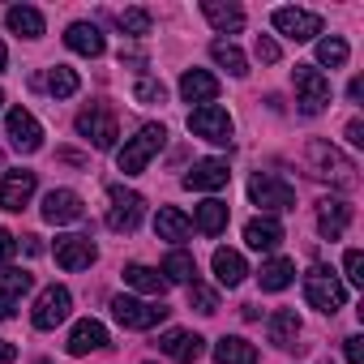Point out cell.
Segmentation results:
<instances>
[{"label": "cell", "instance_id": "1", "mask_svg": "<svg viewBox=\"0 0 364 364\" xmlns=\"http://www.w3.org/2000/svg\"><path fill=\"white\" fill-rule=\"evenodd\" d=\"M163 141H167V129H163V124H141L137 137H129V141L116 150V167H120L124 176H141V171L150 167V159L163 150Z\"/></svg>", "mask_w": 364, "mask_h": 364}, {"label": "cell", "instance_id": "2", "mask_svg": "<svg viewBox=\"0 0 364 364\" xmlns=\"http://www.w3.org/2000/svg\"><path fill=\"white\" fill-rule=\"evenodd\" d=\"M249 198L253 206H262V215H279V210H296V189L274 171H253L249 180Z\"/></svg>", "mask_w": 364, "mask_h": 364}, {"label": "cell", "instance_id": "3", "mask_svg": "<svg viewBox=\"0 0 364 364\" xmlns=\"http://www.w3.org/2000/svg\"><path fill=\"white\" fill-rule=\"evenodd\" d=\"M304 300L317 309V313H326V317H334L343 304H347V287L326 270V266H313L309 274H304Z\"/></svg>", "mask_w": 364, "mask_h": 364}, {"label": "cell", "instance_id": "4", "mask_svg": "<svg viewBox=\"0 0 364 364\" xmlns=\"http://www.w3.org/2000/svg\"><path fill=\"white\" fill-rule=\"evenodd\" d=\"M291 82H296V103L304 116H317L330 107V77L313 65H296L291 69Z\"/></svg>", "mask_w": 364, "mask_h": 364}, {"label": "cell", "instance_id": "5", "mask_svg": "<svg viewBox=\"0 0 364 364\" xmlns=\"http://www.w3.org/2000/svg\"><path fill=\"white\" fill-rule=\"evenodd\" d=\"M77 133L95 146V150H112L116 137H120V124H116V112L107 103H90L77 112Z\"/></svg>", "mask_w": 364, "mask_h": 364}, {"label": "cell", "instance_id": "6", "mask_svg": "<svg viewBox=\"0 0 364 364\" xmlns=\"http://www.w3.org/2000/svg\"><path fill=\"white\" fill-rule=\"evenodd\" d=\"M107 202H112V206H107V228L120 232V236L137 232V223H141V215H146V198L133 193V189L112 185V189H107Z\"/></svg>", "mask_w": 364, "mask_h": 364}, {"label": "cell", "instance_id": "7", "mask_svg": "<svg viewBox=\"0 0 364 364\" xmlns=\"http://www.w3.org/2000/svg\"><path fill=\"white\" fill-rule=\"evenodd\" d=\"M309 163L317 167L321 180H334V185H343V189L355 185V167H351V159L338 154L330 141H309Z\"/></svg>", "mask_w": 364, "mask_h": 364}, {"label": "cell", "instance_id": "8", "mask_svg": "<svg viewBox=\"0 0 364 364\" xmlns=\"http://www.w3.org/2000/svg\"><path fill=\"white\" fill-rule=\"evenodd\" d=\"M189 133L193 137H206L215 146H232V116H228V107H219V103L193 107L189 112Z\"/></svg>", "mask_w": 364, "mask_h": 364}, {"label": "cell", "instance_id": "9", "mask_svg": "<svg viewBox=\"0 0 364 364\" xmlns=\"http://www.w3.org/2000/svg\"><path fill=\"white\" fill-rule=\"evenodd\" d=\"M69 313H73V296H69V287L52 283V287H43V291H39L31 321H35L39 330H56L60 321H69Z\"/></svg>", "mask_w": 364, "mask_h": 364}, {"label": "cell", "instance_id": "10", "mask_svg": "<svg viewBox=\"0 0 364 364\" xmlns=\"http://www.w3.org/2000/svg\"><path fill=\"white\" fill-rule=\"evenodd\" d=\"M112 317H116L124 330H154V326L167 317V309H163V304H146V300H137V296H116V300H112Z\"/></svg>", "mask_w": 364, "mask_h": 364}, {"label": "cell", "instance_id": "11", "mask_svg": "<svg viewBox=\"0 0 364 364\" xmlns=\"http://www.w3.org/2000/svg\"><path fill=\"white\" fill-rule=\"evenodd\" d=\"M5 133H9L14 150H22V154H35V150L43 146V124H39L35 112H26V107H14V112L5 116Z\"/></svg>", "mask_w": 364, "mask_h": 364}, {"label": "cell", "instance_id": "12", "mask_svg": "<svg viewBox=\"0 0 364 364\" xmlns=\"http://www.w3.org/2000/svg\"><path fill=\"white\" fill-rule=\"evenodd\" d=\"M35 189H39V176L35 171H5V176H0V206L22 215L31 206Z\"/></svg>", "mask_w": 364, "mask_h": 364}, {"label": "cell", "instance_id": "13", "mask_svg": "<svg viewBox=\"0 0 364 364\" xmlns=\"http://www.w3.org/2000/svg\"><path fill=\"white\" fill-rule=\"evenodd\" d=\"M274 31L287 35L291 43H309L321 35V18L313 9H274Z\"/></svg>", "mask_w": 364, "mask_h": 364}, {"label": "cell", "instance_id": "14", "mask_svg": "<svg viewBox=\"0 0 364 364\" xmlns=\"http://www.w3.org/2000/svg\"><path fill=\"white\" fill-rule=\"evenodd\" d=\"M52 253H56L60 270H90V262L99 257V249H95L90 236H56Z\"/></svg>", "mask_w": 364, "mask_h": 364}, {"label": "cell", "instance_id": "15", "mask_svg": "<svg viewBox=\"0 0 364 364\" xmlns=\"http://www.w3.org/2000/svg\"><path fill=\"white\" fill-rule=\"evenodd\" d=\"M228 180H232V171H228L223 159H202V163H193L185 171V189L189 193H215V189L228 185Z\"/></svg>", "mask_w": 364, "mask_h": 364}, {"label": "cell", "instance_id": "16", "mask_svg": "<svg viewBox=\"0 0 364 364\" xmlns=\"http://www.w3.org/2000/svg\"><path fill=\"white\" fill-rule=\"evenodd\" d=\"M82 215H86V206H82V198H77L73 189H52V193L43 198V223H52V228L77 223Z\"/></svg>", "mask_w": 364, "mask_h": 364}, {"label": "cell", "instance_id": "17", "mask_svg": "<svg viewBox=\"0 0 364 364\" xmlns=\"http://www.w3.org/2000/svg\"><path fill=\"white\" fill-rule=\"evenodd\" d=\"M159 351H163V355H171V360H180V364H193V360H202L206 338H202V334H193V330H163Z\"/></svg>", "mask_w": 364, "mask_h": 364}, {"label": "cell", "instance_id": "18", "mask_svg": "<svg viewBox=\"0 0 364 364\" xmlns=\"http://www.w3.org/2000/svg\"><path fill=\"white\" fill-rule=\"evenodd\" d=\"M245 245L257 249V253H274V249L283 245V223H279L274 215H257V219H249V223H245Z\"/></svg>", "mask_w": 364, "mask_h": 364}, {"label": "cell", "instance_id": "19", "mask_svg": "<svg viewBox=\"0 0 364 364\" xmlns=\"http://www.w3.org/2000/svg\"><path fill=\"white\" fill-rule=\"evenodd\" d=\"M180 95H185V103H215L219 99V77L206 73V69H185V77H180Z\"/></svg>", "mask_w": 364, "mask_h": 364}, {"label": "cell", "instance_id": "20", "mask_svg": "<svg viewBox=\"0 0 364 364\" xmlns=\"http://www.w3.org/2000/svg\"><path fill=\"white\" fill-rule=\"evenodd\" d=\"M347 228H351V206H347L343 198H326V202L317 206V232H321L326 240H338Z\"/></svg>", "mask_w": 364, "mask_h": 364}, {"label": "cell", "instance_id": "21", "mask_svg": "<svg viewBox=\"0 0 364 364\" xmlns=\"http://www.w3.org/2000/svg\"><path fill=\"white\" fill-rule=\"evenodd\" d=\"M103 347H107V326H103V321L86 317V321L73 326V334H69V355H90V351H103Z\"/></svg>", "mask_w": 364, "mask_h": 364}, {"label": "cell", "instance_id": "22", "mask_svg": "<svg viewBox=\"0 0 364 364\" xmlns=\"http://www.w3.org/2000/svg\"><path fill=\"white\" fill-rule=\"evenodd\" d=\"M65 43H69V52L90 56V60L107 52V43H103V35H99V26H95V22H73V26L65 31Z\"/></svg>", "mask_w": 364, "mask_h": 364}, {"label": "cell", "instance_id": "23", "mask_svg": "<svg viewBox=\"0 0 364 364\" xmlns=\"http://www.w3.org/2000/svg\"><path fill=\"white\" fill-rule=\"evenodd\" d=\"M189 232H193V223H189V215L185 210H176V206H159V215H154V236L159 240H189Z\"/></svg>", "mask_w": 364, "mask_h": 364}, {"label": "cell", "instance_id": "24", "mask_svg": "<svg viewBox=\"0 0 364 364\" xmlns=\"http://www.w3.org/2000/svg\"><path fill=\"white\" fill-rule=\"evenodd\" d=\"M266 330H270L274 347H296V338H300V313L296 309H274L270 321H266Z\"/></svg>", "mask_w": 364, "mask_h": 364}, {"label": "cell", "instance_id": "25", "mask_svg": "<svg viewBox=\"0 0 364 364\" xmlns=\"http://www.w3.org/2000/svg\"><path fill=\"white\" fill-rule=\"evenodd\" d=\"M202 14H206V22H210L215 31H223V35H236V31H245V9H240V5L206 0V5H202Z\"/></svg>", "mask_w": 364, "mask_h": 364}, {"label": "cell", "instance_id": "26", "mask_svg": "<svg viewBox=\"0 0 364 364\" xmlns=\"http://www.w3.org/2000/svg\"><path fill=\"white\" fill-rule=\"evenodd\" d=\"M215 360L219 364H257V347L249 338H240V334H223L215 343Z\"/></svg>", "mask_w": 364, "mask_h": 364}, {"label": "cell", "instance_id": "27", "mask_svg": "<svg viewBox=\"0 0 364 364\" xmlns=\"http://www.w3.org/2000/svg\"><path fill=\"white\" fill-rule=\"evenodd\" d=\"M163 283H193L198 279V262H193V253H185V249H171L167 257H163Z\"/></svg>", "mask_w": 364, "mask_h": 364}, {"label": "cell", "instance_id": "28", "mask_svg": "<svg viewBox=\"0 0 364 364\" xmlns=\"http://www.w3.org/2000/svg\"><path fill=\"white\" fill-rule=\"evenodd\" d=\"M5 22H9V31H14V35H22V39H39V35L48 31L43 14H39V9H31V5H14V9L5 14Z\"/></svg>", "mask_w": 364, "mask_h": 364}, {"label": "cell", "instance_id": "29", "mask_svg": "<svg viewBox=\"0 0 364 364\" xmlns=\"http://www.w3.org/2000/svg\"><path fill=\"white\" fill-rule=\"evenodd\" d=\"M245 274H249V266H245V257L236 249H215V279L223 287H240Z\"/></svg>", "mask_w": 364, "mask_h": 364}, {"label": "cell", "instance_id": "30", "mask_svg": "<svg viewBox=\"0 0 364 364\" xmlns=\"http://www.w3.org/2000/svg\"><path fill=\"white\" fill-rule=\"evenodd\" d=\"M257 283H262V291H283V287H291V283H296V262L270 257V262L257 270Z\"/></svg>", "mask_w": 364, "mask_h": 364}, {"label": "cell", "instance_id": "31", "mask_svg": "<svg viewBox=\"0 0 364 364\" xmlns=\"http://www.w3.org/2000/svg\"><path fill=\"white\" fill-rule=\"evenodd\" d=\"M193 223H198L202 236H223V232H228V206H223L219 198H206V202L198 206Z\"/></svg>", "mask_w": 364, "mask_h": 364}, {"label": "cell", "instance_id": "32", "mask_svg": "<svg viewBox=\"0 0 364 364\" xmlns=\"http://www.w3.org/2000/svg\"><path fill=\"white\" fill-rule=\"evenodd\" d=\"M210 60H215L219 69H228L232 77H245V73H249V60H245V52H240L232 39H215V43H210Z\"/></svg>", "mask_w": 364, "mask_h": 364}, {"label": "cell", "instance_id": "33", "mask_svg": "<svg viewBox=\"0 0 364 364\" xmlns=\"http://www.w3.org/2000/svg\"><path fill=\"white\" fill-rule=\"evenodd\" d=\"M124 283H129L133 291H141V296H163V291H167L163 274H159V270H150V266H141V262L124 266Z\"/></svg>", "mask_w": 364, "mask_h": 364}, {"label": "cell", "instance_id": "34", "mask_svg": "<svg viewBox=\"0 0 364 364\" xmlns=\"http://www.w3.org/2000/svg\"><path fill=\"white\" fill-rule=\"evenodd\" d=\"M347 56H351L347 39H338V35L317 39V65H326V69H343V65H347Z\"/></svg>", "mask_w": 364, "mask_h": 364}, {"label": "cell", "instance_id": "35", "mask_svg": "<svg viewBox=\"0 0 364 364\" xmlns=\"http://www.w3.org/2000/svg\"><path fill=\"white\" fill-rule=\"evenodd\" d=\"M43 86H48V95L52 99H69V95H77V73L73 69H65V65H56V69H48V77H43Z\"/></svg>", "mask_w": 364, "mask_h": 364}, {"label": "cell", "instance_id": "36", "mask_svg": "<svg viewBox=\"0 0 364 364\" xmlns=\"http://www.w3.org/2000/svg\"><path fill=\"white\" fill-rule=\"evenodd\" d=\"M31 270H22V266H0V291H5L9 300H18V296H26L31 291Z\"/></svg>", "mask_w": 364, "mask_h": 364}, {"label": "cell", "instance_id": "37", "mask_svg": "<svg viewBox=\"0 0 364 364\" xmlns=\"http://www.w3.org/2000/svg\"><path fill=\"white\" fill-rule=\"evenodd\" d=\"M189 309H198V313H219V291L206 287L202 279H193V283H189Z\"/></svg>", "mask_w": 364, "mask_h": 364}, {"label": "cell", "instance_id": "38", "mask_svg": "<svg viewBox=\"0 0 364 364\" xmlns=\"http://www.w3.org/2000/svg\"><path fill=\"white\" fill-rule=\"evenodd\" d=\"M116 26H120L124 35L141 39V35H150V14H146V9H124V14H116Z\"/></svg>", "mask_w": 364, "mask_h": 364}, {"label": "cell", "instance_id": "39", "mask_svg": "<svg viewBox=\"0 0 364 364\" xmlns=\"http://www.w3.org/2000/svg\"><path fill=\"white\" fill-rule=\"evenodd\" d=\"M133 99H137V103H146V107H154V103H163V99H167V86H163L159 77H137Z\"/></svg>", "mask_w": 364, "mask_h": 364}, {"label": "cell", "instance_id": "40", "mask_svg": "<svg viewBox=\"0 0 364 364\" xmlns=\"http://www.w3.org/2000/svg\"><path fill=\"white\" fill-rule=\"evenodd\" d=\"M343 270H347V283H351V287H364V253H360V249H347Z\"/></svg>", "mask_w": 364, "mask_h": 364}, {"label": "cell", "instance_id": "41", "mask_svg": "<svg viewBox=\"0 0 364 364\" xmlns=\"http://www.w3.org/2000/svg\"><path fill=\"white\" fill-rule=\"evenodd\" d=\"M253 52H257V60H262V65H274V60H279V43H274L270 35H257Z\"/></svg>", "mask_w": 364, "mask_h": 364}, {"label": "cell", "instance_id": "42", "mask_svg": "<svg viewBox=\"0 0 364 364\" xmlns=\"http://www.w3.org/2000/svg\"><path fill=\"white\" fill-rule=\"evenodd\" d=\"M343 347H347V364H364V338L360 334H351Z\"/></svg>", "mask_w": 364, "mask_h": 364}, {"label": "cell", "instance_id": "43", "mask_svg": "<svg viewBox=\"0 0 364 364\" xmlns=\"http://www.w3.org/2000/svg\"><path fill=\"white\" fill-rule=\"evenodd\" d=\"M18 253V236L14 232H5V228H0V262H9Z\"/></svg>", "mask_w": 364, "mask_h": 364}, {"label": "cell", "instance_id": "44", "mask_svg": "<svg viewBox=\"0 0 364 364\" xmlns=\"http://www.w3.org/2000/svg\"><path fill=\"white\" fill-rule=\"evenodd\" d=\"M347 141H351V146H364V124H360V120L347 124Z\"/></svg>", "mask_w": 364, "mask_h": 364}, {"label": "cell", "instance_id": "45", "mask_svg": "<svg viewBox=\"0 0 364 364\" xmlns=\"http://www.w3.org/2000/svg\"><path fill=\"white\" fill-rule=\"evenodd\" d=\"M14 360H18V347L9 338H0V364H14Z\"/></svg>", "mask_w": 364, "mask_h": 364}, {"label": "cell", "instance_id": "46", "mask_svg": "<svg viewBox=\"0 0 364 364\" xmlns=\"http://www.w3.org/2000/svg\"><path fill=\"white\" fill-rule=\"evenodd\" d=\"M14 309H18V300H9L5 291H0V321H9V317H14Z\"/></svg>", "mask_w": 364, "mask_h": 364}, {"label": "cell", "instance_id": "47", "mask_svg": "<svg viewBox=\"0 0 364 364\" xmlns=\"http://www.w3.org/2000/svg\"><path fill=\"white\" fill-rule=\"evenodd\" d=\"M347 99H351V103H360V99H364V82H360V77H351V86H347Z\"/></svg>", "mask_w": 364, "mask_h": 364}, {"label": "cell", "instance_id": "48", "mask_svg": "<svg viewBox=\"0 0 364 364\" xmlns=\"http://www.w3.org/2000/svg\"><path fill=\"white\" fill-rule=\"evenodd\" d=\"M22 240H26V253H31V257H35V253H43V245H39V236H22Z\"/></svg>", "mask_w": 364, "mask_h": 364}, {"label": "cell", "instance_id": "49", "mask_svg": "<svg viewBox=\"0 0 364 364\" xmlns=\"http://www.w3.org/2000/svg\"><path fill=\"white\" fill-rule=\"evenodd\" d=\"M5 60H9V52H5V43H0V73H5Z\"/></svg>", "mask_w": 364, "mask_h": 364}, {"label": "cell", "instance_id": "50", "mask_svg": "<svg viewBox=\"0 0 364 364\" xmlns=\"http://www.w3.org/2000/svg\"><path fill=\"white\" fill-rule=\"evenodd\" d=\"M39 364H52V360H39Z\"/></svg>", "mask_w": 364, "mask_h": 364}, {"label": "cell", "instance_id": "51", "mask_svg": "<svg viewBox=\"0 0 364 364\" xmlns=\"http://www.w3.org/2000/svg\"><path fill=\"white\" fill-rule=\"evenodd\" d=\"M0 103H5V95H0Z\"/></svg>", "mask_w": 364, "mask_h": 364}, {"label": "cell", "instance_id": "52", "mask_svg": "<svg viewBox=\"0 0 364 364\" xmlns=\"http://www.w3.org/2000/svg\"><path fill=\"white\" fill-rule=\"evenodd\" d=\"M0 159H5V154H0Z\"/></svg>", "mask_w": 364, "mask_h": 364}]
</instances>
